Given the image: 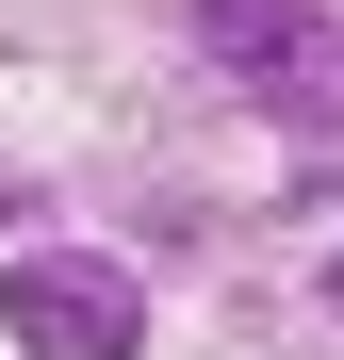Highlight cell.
<instances>
[{
  "instance_id": "6da1fadb",
  "label": "cell",
  "mask_w": 344,
  "mask_h": 360,
  "mask_svg": "<svg viewBox=\"0 0 344 360\" xmlns=\"http://www.w3.org/2000/svg\"><path fill=\"white\" fill-rule=\"evenodd\" d=\"M0 328H17L33 360H132L148 344V295L115 262H82V246H33L17 278H0Z\"/></svg>"
},
{
  "instance_id": "7a4b0ae2",
  "label": "cell",
  "mask_w": 344,
  "mask_h": 360,
  "mask_svg": "<svg viewBox=\"0 0 344 360\" xmlns=\"http://www.w3.org/2000/svg\"><path fill=\"white\" fill-rule=\"evenodd\" d=\"M197 66H229L279 131H344V17H197Z\"/></svg>"
},
{
  "instance_id": "3957f363",
  "label": "cell",
  "mask_w": 344,
  "mask_h": 360,
  "mask_svg": "<svg viewBox=\"0 0 344 360\" xmlns=\"http://www.w3.org/2000/svg\"><path fill=\"white\" fill-rule=\"evenodd\" d=\"M328 311H344V262H328Z\"/></svg>"
},
{
  "instance_id": "277c9868",
  "label": "cell",
  "mask_w": 344,
  "mask_h": 360,
  "mask_svg": "<svg viewBox=\"0 0 344 360\" xmlns=\"http://www.w3.org/2000/svg\"><path fill=\"white\" fill-rule=\"evenodd\" d=\"M0 213H17V197H0Z\"/></svg>"
}]
</instances>
